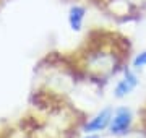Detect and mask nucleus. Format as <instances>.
<instances>
[{
	"mask_svg": "<svg viewBox=\"0 0 146 138\" xmlns=\"http://www.w3.org/2000/svg\"><path fill=\"white\" fill-rule=\"evenodd\" d=\"M130 123H131V114L127 109H120L110 122V132L115 133V135L125 133L130 127Z\"/></svg>",
	"mask_w": 146,
	"mask_h": 138,
	"instance_id": "f257e3e1",
	"label": "nucleus"
},
{
	"mask_svg": "<svg viewBox=\"0 0 146 138\" xmlns=\"http://www.w3.org/2000/svg\"><path fill=\"white\" fill-rule=\"evenodd\" d=\"M109 120H110V111L106 109L101 114H98L89 123H86V132H99V130L107 127Z\"/></svg>",
	"mask_w": 146,
	"mask_h": 138,
	"instance_id": "f03ea898",
	"label": "nucleus"
},
{
	"mask_svg": "<svg viewBox=\"0 0 146 138\" xmlns=\"http://www.w3.org/2000/svg\"><path fill=\"white\" fill-rule=\"evenodd\" d=\"M135 86H136V76L135 75H131V73H128L125 78L117 85V88H115V94L119 96V98H123V96L128 94Z\"/></svg>",
	"mask_w": 146,
	"mask_h": 138,
	"instance_id": "7ed1b4c3",
	"label": "nucleus"
},
{
	"mask_svg": "<svg viewBox=\"0 0 146 138\" xmlns=\"http://www.w3.org/2000/svg\"><path fill=\"white\" fill-rule=\"evenodd\" d=\"M83 18H84V8L81 7H73L70 10V16H68V21H70V26L75 31H80L81 29V25H83Z\"/></svg>",
	"mask_w": 146,
	"mask_h": 138,
	"instance_id": "20e7f679",
	"label": "nucleus"
},
{
	"mask_svg": "<svg viewBox=\"0 0 146 138\" xmlns=\"http://www.w3.org/2000/svg\"><path fill=\"white\" fill-rule=\"evenodd\" d=\"M133 65H135L136 68L145 67V65H146V50H145V52H141L140 55H136V58L133 60Z\"/></svg>",
	"mask_w": 146,
	"mask_h": 138,
	"instance_id": "39448f33",
	"label": "nucleus"
},
{
	"mask_svg": "<svg viewBox=\"0 0 146 138\" xmlns=\"http://www.w3.org/2000/svg\"><path fill=\"white\" fill-rule=\"evenodd\" d=\"M86 138H98V137H86Z\"/></svg>",
	"mask_w": 146,
	"mask_h": 138,
	"instance_id": "423d86ee",
	"label": "nucleus"
},
{
	"mask_svg": "<svg viewBox=\"0 0 146 138\" xmlns=\"http://www.w3.org/2000/svg\"><path fill=\"white\" fill-rule=\"evenodd\" d=\"M135 2H141V0H135Z\"/></svg>",
	"mask_w": 146,
	"mask_h": 138,
	"instance_id": "0eeeda50",
	"label": "nucleus"
}]
</instances>
